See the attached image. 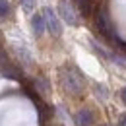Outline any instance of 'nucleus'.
<instances>
[{"label":"nucleus","instance_id":"nucleus-10","mask_svg":"<svg viewBox=\"0 0 126 126\" xmlns=\"http://www.w3.org/2000/svg\"><path fill=\"white\" fill-rule=\"evenodd\" d=\"M21 6H23L25 12H31L33 6H35V0H21Z\"/></svg>","mask_w":126,"mask_h":126},{"label":"nucleus","instance_id":"nucleus-4","mask_svg":"<svg viewBox=\"0 0 126 126\" xmlns=\"http://www.w3.org/2000/svg\"><path fill=\"white\" fill-rule=\"evenodd\" d=\"M0 72H2V76H6V78L21 79L19 72H17V68H16L12 62H10V60H8V56H6L4 48H2V43H0Z\"/></svg>","mask_w":126,"mask_h":126},{"label":"nucleus","instance_id":"nucleus-3","mask_svg":"<svg viewBox=\"0 0 126 126\" xmlns=\"http://www.w3.org/2000/svg\"><path fill=\"white\" fill-rule=\"evenodd\" d=\"M43 17H45V23H47V29L54 37H58L60 33H62V25H60V19L58 16L54 14V10L52 8H43Z\"/></svg>","mask_w":126,"mask_h":126},{"label":"nucleus","instance_id":"nucleus-9","mask_svg":"<svg viewBox=\"0 0 126 126\" xmlns=\"http://www.w3.org/2000/svg\"><path fill=\"white\" fill-rule=\"evenodd\" d=\"M10 12H12L10 2H8V0H0V17H8Z\"/></svg>","mask_w":126,"mask_h":126},{"label":"nucleus","instance_id":"nucleus-8","mask_svg":"<svg viewBox=\"0 0 126 126\" xmlns=\"http://www.w3.org/2000/svg\"><path fill=\"white\" fill-rule=\"evenodd\" d=\"M76 8L79 10L81 16H89L91 10H93V0H74Z\"/></svg>","mask_w":126,"mask_h":126},{"label":"nucleus","instance_id":"nucleus-11","mask_svg":"<svg viewBox=\"0 0 126 126\" xmlns=\"http://www.w3.org/2000/svg\"><path fill=\"white\" fill-rule=\"evenodd\" d=\"M120 97H122V101H124V103H126V87H124V89H122V93H120Z\"/></svg>","mask_w":126,"mask_h":126},{"label":"nucleus","instance_id":"nucleus-7","mask_svg":"<svg viewBox=\"0 0 126 126\" xmlns=\"http://www.w3.org/2000/svg\"><path fill=\"white\" fill-rule=\"evenodd\" d=\"M31 25H33V33L39 37V35H43L45 33V29H47V23H45V17H43V14H35L31 19Z\"/></svg>","mask_w":126,"mask_h":126},{"label":"nucleus","instance_id":"nucleus-5","mask_svg":"<svg viewBox=\"0 0 126 126\" xmlns=\"http://www.w3.org/2000/svg\"><path fill=\"white\" fill-rule=\"evenodd\" d=\"M58 12H60V16L66 23H70V25H78V16H76V12L72 10V6L66 2V0H60L58 2Z\"/></svg>","mask_w":126,"mask_h":126},{"label":"nucleus","instance_id":"nucleus-6","mask_svg":"<svg viewBox=\"0 0 126 126\" xmlns=\"http://www.w3.org/2000/svg\"><path fill=\"white\" fill-rule=\"evenodd\" d=\"M76 124L78 126H91L93 124V112L89 109H81L76 112Z\"/></svg>","mask_w":126,"mask_h":126},{"label":"nucleus","instance_id":"nucleus-1","mask_svg":"<svg viewBox=\"0 0 126 126\" xmlns=\"http://www.w3.org/2000/svg\"><path fill=\"white\" fill-rule=\"evenodd\" d=\"M60 83L70 95H79L83 91V78L76 68H64L60 72Z\"/></svg>","mask_w":126,"mask_h":126},{"label":"nucleus","instance_id":"nucleus-12","mask_svg":"<svg viewBox=\"0 0 126 126\" xmlns=\"http://www.w3.org/2000/svg\"><path fill=\"white\" fill-rule=\"evenodd\" d=\"M120 126H126V114L122 116V120H120Z\"/></svg>","mask_w":126,"mask_h":126},{"label":"nucleus","instance_id":"nucleus-2","mask_svg":"<svg viewBox=\"0 0 126 126\" xmlns=\"http://www.w3.org/2000/svg\"><path fill=\"white\" fill-rule=\"evenodd\" d=\"M95 23H97L99 33H101L105 39H109V41H112V43H118V37H116V33H114V29H112V23H110L109 16H107V12H105L103 8L97 10V14H95Z\"/></svg>","mask_w":126,"mask_h":126}]
</instances>
